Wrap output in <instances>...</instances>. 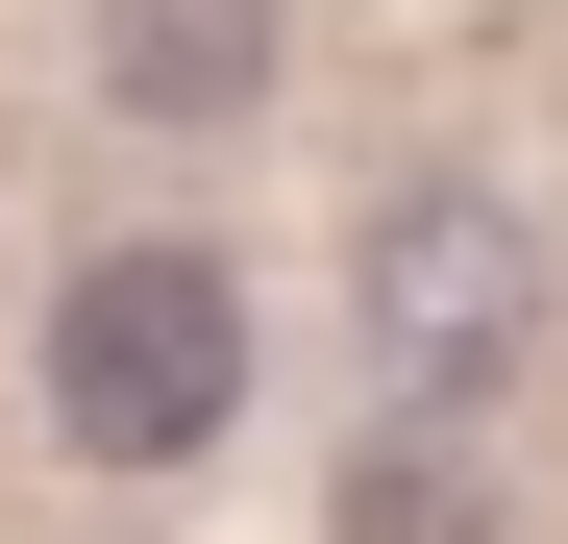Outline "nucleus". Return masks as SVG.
<instances>
[{
  "mask_svg": "<svg viewBox=\"0 0 568 544\" xmlns=\"http://www.w3.org/2000/svg\"><path fill=\"white\" fill-rule=\"evenodd\" d=\"M50 421L100 445V471H199V445L247 421V298L223 248H100L50 298Z\"/></svg>",
  "mask_w": 568,
  "mask_h": 544,
  "instance_id": "nucleus-1",
  "label": "nucleus"
},
{
  "mask_svg": "<svg viewBox=\"0 0 568 544\" xmlns=\"http://www.w3.org/2000/svg\"><path fill=\"white\" fill-rule=\"evenodd\" d=\"M519 346H544L519 199H371V372H396V396H495Z\"/></svg>",
  "mask_w": 568,
  "mask_h": 544,
  "instance_id": "nucleus-2",
  "label": "nucleus"
},
{
  "mask_svg": "<svg viewBox=\"0 0 568 544\" xmlns=\"http://www.w3.org/2000/svg\"><path fill=\"white\" fill-rule=\"evenodd\" d=\"M100 74H124V124H247L272 100V0H100Z\"/></svg>",
  "mask_w": 568,
  "mask_h": 544,
  "instance_id": "nucleus-3",
  "label": "nucleus"
},
{
  "mask_svg": "<svg viewBox=\"0 0 568 544\" xmlns=\"http://www.w3.org/2000/svg\"><path fill=\"white\" fill-rule=\"evenodd\" d=\"M346 544H495V520H469V471H445V445H396V421H371V445H346Z\"/></svg>",
  "mask_w": 568,
  "mask_h": 544,
  "instance_id": "nucleus-4",
  "label": "nucleus"
}]
</instances>
